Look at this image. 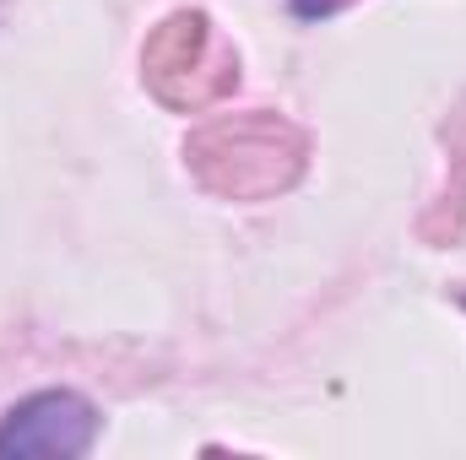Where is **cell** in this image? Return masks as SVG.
Masks as SVG:
<instances>
[{"instance_id":"cell-1","label":"cell","mask_w":466,"mask_h":460,"mask_svg":"<svg viewBox=\"0 0 466 460\" xmlns=\"http://www.w3.org/2000/svg\"><path fill=\"white\" fill-rule=\"evenodd\" d=\"M98 412L76 390H38L0 417V455H87Z\"/></svg>"}]
</instances>
